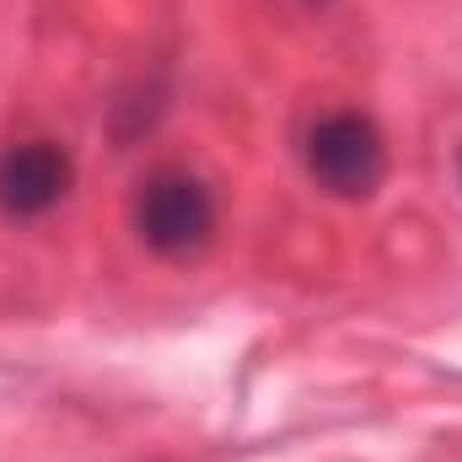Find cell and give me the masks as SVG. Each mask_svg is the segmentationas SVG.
Instances as JSON below:
<instances>
[{"label": "cell", "instance_id": "6da1fadb", "mask_svg": "<svg viewBox=\"0 0 462 462\" xmlns=\"http://www.w3.org/2000/svg\"><path fill=\"white\" fill-rule=\"evenodd\" d=\"M134 231L151 253L162 258H189L210 242L216 231V199L210 189L183 172V167H162L140 183L134 194Z\"/></svg>", "mask_w": 462, "mask_h": 462}, {"label": "cell", "instance_id": "7a4b0ae2", "mask_svg": "<svg viewBox=\"0 0 462 462\" xmlns=\"http://www.w3.org/2000/svg\"><path fill=\"white\" fill-rule=\"evenodd\" d=\"M307 172L318 178V189H328L339 199H371L387 172L382 129L355 108L323 114L307 129Z\"/></svg>", "mask_w": 462, "mask_h": 462}, {"label": "cell", "instance_id": "3957f363", "mask_svg": "<svg viewBox=\"0 0 462 462\" xmlns=\"http://www.w3.org/2000/svg\"><path fill=\"white\" fill-rule=\"evenodd\" d=\"M70 156L54 140H22L0 151V216L11 221H38L70 194Z\"/></svg>", "mask_w": 462, "mask_h": 462}]
</instances>
